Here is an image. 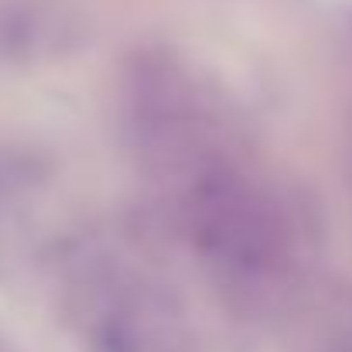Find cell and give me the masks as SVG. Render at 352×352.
<instances>
[{
  "instance_id": "1",
  "label": "cell",
  "mask_w": 352,
  "mask_h": 352,
  "mask_svg": "<svg viewBox=\"0 0 352 352\" xmlns=\"http://www.w3.org/2000/svg\"><path fill=\"white\" fill-rule=\"evenodd\" d=\"M178 209L206 250V256L236 280H263L277 270L284 256V230L274 206L263 199L246 175H239L223 157L209 151L175 182Z\"/></svg>"
}]
</instances>
